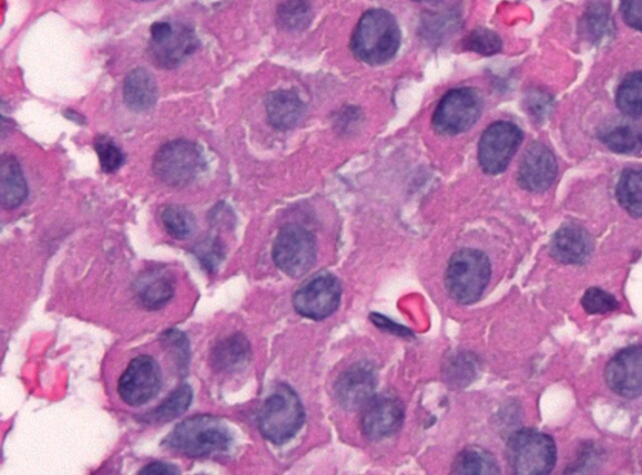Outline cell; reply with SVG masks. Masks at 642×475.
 Here are the masks:
<instances>
[{"label":"cell","mask_w":642,"mask_h":475,"mask_svg":"<svg viewBox=\"0 0 642 475\" xmlns=\"http://www.w3.org/2000/svg\"><path fill=\"white\" fill-rule=\"evenodd\" d=\"M234 434L215 415H195L176 425L167 436V448L191 459L206 458L232 450Z\"/></svg>","instance_id":"1"},{"label":"cell","mask_w":642,"mask_h":475,"mask_svg":"<svg viewBox=\"0 0 642 475\" xmlns=\"http://www.w3.org/2000/svg\"><path fill=\"white\" fill-rule=\"evenodd\" d=\"M400 40L395 16L386 9H370L361 16L353 33L350 49L360 62L380 65L395 59Z\"/></svg>","instance_id":"2"},{"label":"cell","mask_w":642,"mask_h":475,"mask_svg":"<svg viewBox=\"0 0 642 475\" xmlns=\"http://www.w3.org/2000/svg\"><path fill=\"white\" fill-rule=\"evenodd\" d=\"M305 422L304 406L291 386L277 385L258 412V430L266 441L282 445L294 438Z\"/></svg>","instance_id":"3"},{"label":"cell","mask_w":642,"mask_h":475,"mask_svg":"<svg viewBox=\"0 0 642 475\" xmlns=\"http://www.w3.org/2000/svg\"><path fill=\"white\" fill-rule=\"evenodd\" d=\"M491 275V262L486 254L462 249L449 260L446 289L455 301L469 306L482 298Z\"/></svg>","instance_id":"4"},{"label":"cell","mask_w":642,"mask_h":475,"mask_svg":"<svg viewBox=\"0 0 642 475\" xmlns=\"http://www.w3.org/2000/svg\"><path fill=\"white\" fill-rule=\"evenodd\" d=\"M507 461L514 474L546 475L554 469L558 448L549 434L522 430L507 442Z\"/></svg>","instance_id":"5"},{"label":"cell","mask_w":642,"mask_h":475,"mask_svg":"<svg viewBox=\"0 0 642 475\" xmlns=\"http://www.w3.org/2000/svg\"><path fill=\"white\" fill-rule=\"evenodd\" d=\"M203 155L194 142L175 140L162 146L153 158V174L167 186L185 187L203 169Z\"/></svg>","instance_id":"6"},{"label":"cell","mask_w":642,"mask_h":475,"mask_svg":"<svg viewBox=\"0 0 642 475\" xmlns=\"http://www.w3.org/2000/svg\"><path fill=\"white\" fill-rule=\"evenodd\" d=\"M483 100L475 89L450 90L439 101L434 115V127L445 136L461 135L472 128L482 115Z\"/></svg>","instance_id":"7"},{"label":"cell","mask_w":642,"mask_h":475,"mask_svg":"<svg viewBox=\"0 0 642 475\" xmlns=\"http://www.w3.org/2000/svg\"><path fill=\"white\" fill-rule=\"evenodd\" d=\"M165 376L159 361L147 354L132 359L119 380L118 392L121 401L132 407L149 404L164 389Z\"/></svg>","instance_id":"8"},{"label":"cell","mask_w":642,"mask_h":475,"mask_svg":"<svg viewBox=\"0 0 642 475\" xmlns=\"http://www.w3.org/2000/svg\"><path fill=\"white\" fill-rule=\"evenodd\" d=\"M273 259L287 277L293 279L304 277L316 261L314 235L299 225L284 226L274 241Z\"/></svg>","instance_id":"9"},{"label":"cell","mask_w":642,"mask_h":475,"mask_svg":"<svg viewBox=\"0 0 642 475\" xmlns=\"http://www.w3.org/2000/svg\"><path fill=\"white\" fill-rule=\"evenodd\" d=\"M197 49L195 33L184 24L157 22L151 27L149 54L161 69H176Z\"/></svg>","instance_id":"10"},{"label":"cell","mask_w":642,"mask_h":475,"mask_svg":"<svg viewBox=\"0 0 642 475\" xmlns=\"http://www.w3.org/2000/svg\"><path fill=\"white\" fill-rule=\"evenodd\" d=\"M522 141L523 132L514 123L507 121L492 123L479 140V165L488 175L505 173Z\"/></svg>","instance_id":"11"},{"label":"cell","mask_w":642,"mask_h":475,"mask_svg":"<svg viewBox=\"0 0 642 475\" xmlns=\"http://www.w3.org/2000/svg\"><path fill=\"white\" fill-rule=\"evenodd\" d=\"M342 300V285L334 275H316L295 292L293 303L296 312L312 320H324L338 310Z\"/></svg>","instance_id":"12"},{"label":"cell","mask_w":642,"mask_h":475,"mask_svg":"<svg viewBox=\"0 0 642 475\" xmlns=\"http://www.w3.org/2000/svg\"><path fill=\"white\" fill-rule=\"evenodd\" d=\"M363 411L361 430L371 441L386 440L397 434L406 417L404 403L386 394L374 396Z\"/></svg>","instance_id":"13"},{"label":"cell","mask_w":642,"mask_h":475,"mask_svg":"<svg viewBox=\"0 0 642 475\" xmlns=\"http://www.w3.org/2000/svg\"><path fill=\"white\" fill-rule=\"evenodd\" d=\"M611 391L622 397L636 399L642 395V347L622 349L613 357L605 370Z\"/></svg>","instance_id":"14"},{"label":"cell","mask_w":642,"mask_h":475,"mask_svg":"<svg viewBox=\"0 0 642 475\" xmlns=\"http://www.w3.org/2000/svg\"><path fill=\"white\" fill-rule=\"evenodd\" d=\"M378 385L376 369L370 364L353 365L344 372L335 384V395L345 411L363 410L374 396Z\"/></svg>","instance_id":"15"},{"label":"cell","mask_w":642,"mask_h":475,"mask_svg":"<svg viewBox=\"0 0 642 475\" xmlns=\"http://www.w3.org/2000/svg\"><path fill=\"white\" fill-rule=\"evenodd\" d=\"M558 161L552 151L540 142H534L526 149L517 180L529 193H543L558 177Z\"/></svg>","instance_id":"16"},{"label":"cell","mask_w":642,"mask_h":475,"mask_svg":"<svg viewBox=\"0 0 642 475\" xmlns=\"http://www.w3.org/2000/svg\"><path fill=\"white\" fill-rule=\"evenodd\" d=\"M593 250L592 237L578 224L560 227L551 240V255L564 265H581L590 259Z\"/></svg>","instance_id":"17"},{"label":"cell","mask_w":642,"mask_h":475,"mask_svg":"<svg viewBox=\"0 0 642 475\" xmlns=\"http://www.w3.org/2000/svg\"><path fill=\"white\" fill-rule=\"evenodd\" d=\"M135 292L143 308L160 310L175 297L174 275L162 269L145 271L135 283Z\"/></svg>","instance_id":"18"},{"label":"cell","mask_w":642,"mask_h":475,"mask_svg":"<svg viewBox=\"0 0 642 475\" xmlns=\"http://www.w3.org/2000/svg\"><path fill=\"white\" fill-rule=\"evenodd\" d=\"M266 115L271 125L281 131L294 128L302 121L305 104L294 90L275 91L265 101Z\"/></svg>","instance_id":"19"},{"label":"cell","mask_w":642,"mask_h":475,"mask_svg":"<svg viewBox=\"0 0 642 475\" xmlns=\"http://www.w3.org/2000/svg\"><path fill=\"white\" fill-rule=\"evenodd\" d=\"M159 91L153 74L145 69L129 73L123 85V99L128 107L135 112H146L155 106Z\"/></svg>","instance_id":"20"},{"label":"cell","mask_w":642,"mask_h":475,"mask_svg":"<svg viewBox=\"0 0 642 475\" xmlns=\"http://www.w3.org/2000/svg\"><path fill=\"white\" fill-rule=\"evenodd\" d=\"M638 118L612 122L600 131L603 145L620 155H632L642 149V123Z\"/></svg>","instance_id":"21"},{"label":"cell","mask_w":642,"mask_h":475,"mask_svg":"<svg viewBox=\"0 0 642 475\" xmlns=\"http://www.w3.org/2000/svg\"><path fill=\"white\" fill-rule=\"evenodd\" d=\"M28 196L22 167L13 156L0 159V204L6 210H14L21 206Z\"/></svg>","instance_id":"22"},{"label":"cell","mask_w":642,"mask_h":475,"mask_svg":"<svg viewBox=\"0 0 642 475\" xmlns=\"http://www.w3.org/2000/svg\"><path fill=\"white\" fill-rule=\"evenodd\" d=\"M252 348L243 334H234L220 341L211 353V364L217 372L233 373L251 359Z\"/></svg>","instance_id":"23"},{"label":"cell","mask_w":642,"mask_h":475,"mask_svg":"<svg viewBox=\"0 0 642 475\" xmlns=\"http://www.w3.org/2000/svg\"><path fill=\"white\" fill-rule=\"evenodd\" d=\"M616 197L629 215L642 217V167L629 168L620 176Z\"/></svg>","instance_id":"24"},{"label":"cell","mask_w":642,"mask_h":475,"mask_svg":"<svg viewBox=\"0 0 642 475\" xmlns=\"http://www.w3.org/2000/svg\"><path fill=\"white\" fill-rule=\"evenodd\" d=\"M454 474L490 475L500 473L497 461L490 452L471 446L458 454L452 467Z\"/></svg>","instance_id":"25"},{"label":"cell","mask_w":642,"mask_h":475,"mask_svg":"<svg viewBox=\"0 0 642 475\" xmlns=\"http://www.w3.org/2000/svg\"><path fill=\"white\" fill-rule=\"evenodd\" d=\"M193 388L188 384L180 385L169 395V397L165 399L164 403H161V405L151 413L147 417V422L169 423L177 420L179 416L188 410L191 403H193Z\"/></svg>","instance_id":"26"},{"label":"cell","mask_w":642,"mask_h":475,"mask_svg":"<svg viewBox=\"0 0 642 475\" xmlns=\"http://www.w3.org/2000/svg\"><path fill=\"white\" fill-rule=\"evenodd\" d=\"M616 104L622 115L630 118L642 116V72L626 75L616 93Z\"/></svg>","instance_id":"27"},{"label":"cell","mask_w":642,"mask_h":475,"mask_svg":"<svg viewBox=\"0 0 642 475\" xmlns=\"http://www.w3.org/2000/svg\"><path fill=\"white\" fill-rule=\"evenodd\" d=\"M312 6L308 0H287L277 9V24L287 32L306 30L312 23Z\"/></svg>","instance_id":"28"},{"label":"cell","mask_w":642,"mask_h":475,"mask_svg":"<svg viewBox=\"0 0 642 475\" xmlns=\"http://www.w3.org/2000/svg\"><path fill=\"white\" fill-rule=\"evenodd\" d=\"M161 220L167 234L176 240H187L196 229L194 215L182 206L165 207L161 214Z\"/></svg>","instance_id":"29"},{"label":"cell","mask_w":642,"mask_h":475,"mask_svg":"<svg viewBox=\"0 0 642 475\" xmlns=\"http://www.w3.org/2000/svg\"><path fill=\"white\" fill-rule=\"evenodd\" d=\"M463 49L481 55L490 56L502 51V40L500 35L487 28H477L463 40Z\"/></svg>","instance_id":"30"},{"label":"cell","mask_w":642,"mask_h":475,"mask_svg":"<svg viewBox=\"0 0 642 475\" xmlns=\"http://www.w3.org/2000/svg\"><path fill=\"white\" fill-rule=\"evenodd\" d=\"M582 308L590 316H605L619 309V301L610 292L599 288H591L582 298Z\"/></svg>","instance_id":"31"},{"label":"cell","mask_w":642,"mask_h":475,"mask_svg":"<svg viewBox=\"0 0 642 475\" xmlns=\"http://www.w3.org/2000/svg\"><path fill=\"white\" fill-rule=\"evenodd\" d=\"M94 148L98 151L101 168L104 173H116L123 165L124 156L122 151L111 138L99 137L94 141Z\"/></svg>","instance_id":"32"},{"label":"cell","mask_w":642,"mask_h":475,"mask_svg":"<svg viewBox=\"0 0 642 475\" xmlns=\"http://www.w3.org/2000/svg\"><path fill=\"white\" fill-rule=\"evenodd\" d=\"M609 11L601 4L593 6L583 19L584 31L591 40H601L609 27Z\"/></svg>","instance_id":"33"},{"label":"cell","mask_w":642,"mask_h":475,"mask_svg":"<svg viewBox=\"0 0 642 475\" xmlns=\"http://www.w3.org/2000/svg\"><path fill=\"white\" fill-rule=\"evenodd\" d=\"M200 264L208 272H214L217 270L218 265L224 260V247L218 240H208L203 245L198 246L195 250Z\"/></svg>","instance_id":"34"},{"label":"cell","mask_w":642,"mask_h":475,"mask_svg":"<svg viewBox=\"0 0 642 475\" xmlns=\"http://www.w3.org/2000/svg\"><path fill=\"white\" fill-rule=\"evenodd\" d=\"M552 103L553 100L549 93L534 90L527 94V111H529L530 115L538 121H543L550 115Z\"/></svg>","instance_id":"35"},{"label":"cell","mask_w":642,"mask_h":475,"mask_svg":"<svg viewBox=\"0 0 642 475\" xmlns=\"http://www.w3.org/2000/svg\"><path fill=\"white\" fill-rule=\"evenodd\" d=\"M621 14L632 30L642 32V0H621Z\"/></svg>","instance_id":"36"},{"label":"cell","mask_w":642,"mask_h":475,"mask_svg":"<svg viewBox=\"0 0 642 475\" xmlns=\"http://www.w3.org/2000/svg\"><path fill=\"white\" fill-rule=\"evenodd\" d=\"M180 473L176 465L166 462H153L140 471L142 475H174Z\"/></svg>","instance_id":"37"},{"label":"cell","mask_w":642,"mask_h":475,"mask_svg":"<svg viewBox=\"0 0 642 475\" xmlns=\"http://www.w3.org/2000/svg\"><path fill=\"white\" fill-rule=\"evenodd\" d=\"M414 2L418 3H437L439 0H414Z\"/></svg>","instance_id":"38"},{"label":"cell","mask_w":642,"mask_h":475,"mask_svg":"<svg viewBox=\"0 0 642 475\" xmlns=\"http://www.w3.org/2000/svg\"><path fill=\"white\" fill-rule=\"evenodd\" d=\"M137 2H150V0H137Z\"/></svg>","instance_id":"39"}]
</instances>
